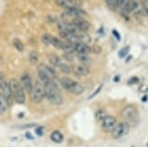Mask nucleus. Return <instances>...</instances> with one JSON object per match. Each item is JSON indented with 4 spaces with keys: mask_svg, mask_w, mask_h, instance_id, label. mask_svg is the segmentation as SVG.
Segmentation results:
<instances>
[{
    "mask_svg": "<svg viewBox=\"0 0 148 147\" xmlns=\"http://www.w3.org/2000/svg\"><path fill=\"white\" fill-rule=\"evenodd\" d=\"M45 86V94H46V98L51 103L52 105L55 106H61L63 104V97L61 95L59 88L57 84L55 83L54 80L47 82Z\"/></svg>",
    "mask_w": 148,
    "mask_h": 147,
    "instance_id": "nucleus-1",
    "label": "nucleus"
},
{
    "mask_svg": "<svg viewBox=\"0 0 148 147\" xmlns=\"http://www.w3.org/2000/svg\"><path fill=\"white\" fill-rule=\"evenodd\" d=\"M8 82H9V87L11 93H12L14 101L19 105L24 104L26 100L25 91L22 88L21 81H18L16 79H11Z\"/></svg>",
    "mask_w": 148,
    "mask_h": 147,
    "instance_id": "nucleus-2",
    "label": "nucleus"
},
{
    "mask_svg": "<svg viewBox=\"0 0 148 147\" xmlns=\"http://www.w3.org/2000/svg\"><path fill=\"white\" fill-rule=\"evenodd\" d=\"M60 84L64 89L74 95H82L84 92V87L80 83L75 81L68 77H62L60 79Z\"/></svg>",
    "mask_w": 148,
    "mask_h": 147,
    "instance_id": "nucleus-3",
    "label": "nucleus"
},
{
    "mask_svg": "<svg viewBox=\"0 0 148 147\" xmlns=\"http://www.w3.org/2000/svg\"><path fill=\"white\" fill-rule=\"evenodd\" d=\"M122 117L129 125H136L139 121V113L138 109L133 105H128L121 110Z\"/></svg>",
    "mask_w": 148,
    "mask_h": 147,
    "instance_id": "nucleus-4",
    "label": "nucleus"
},
{
    "mask_svg": "<svg viewBox=\"0 0 148 147\" xmlns=\"http://www.w3.org/2000/svg\"><path fill=\"white\" fill-rule=\"evenodd\" d=\"M46 98L45 86L41 81H36L33 85L32 91L30 92V99L34 104H40Z\"/></svg>",
    "mask_w": 148,
    "mask_h": 147,
    "instance_id": "nucleus-5",
    "label": "nucleus"
},
{
    "mask_svg": "<svg viewBox=\"0 0 148 147\" xmlns=\"http://www.w3.org/2000/svg\"><path fill=\"white\" fill-rule=\"evenodd\" d=\"M129 133H130V125L126 121H124L116 125V127L114 128L111 135H112V137L114 139H119V138L126 137Z\"/></svg>",
    "mask_w": 148,
    "mask_h": 147,
    "instance_id": "nucleus-6",
    "label": "nucleus"
},
{
    "mask_svg": "<svg viewBox=\"0 0 148 147\" xmlns=\"http://www.w3.org/2000/svg\"><path fill=\"white\" fill-rule=\"evenodd\" d=\"M118 124L117 123V120L115 117L113 116H110L108 115L104 120L102 121V130L103 132L105 133H112V131L114 130V128L116 127V125Z\"/></svg>",
    "mask_w": 148,
    "mask_h": 147,
    "instance_id": "nucleus-7",
    "label": "nucleus"
},
{
    "mask_svg": "<svg viewBox=\"0 0 148 147\" xmlns=\"http://www.w3.org/2000/svg\"><path fill=\"white\" fill-rule=\"evenodd\" d=\"M55 4L65 10L73 9V8H80L82 2L80 0H55Z\"/></svg>",
    "mask_w": 148,
    "mask_h": 147,
    "instance_id": "nucleus-8",
    "label": "nucleus"
},
{
    "mask_svg": "<svg viewBox=\"0 0 148 147\" xmlns=\"http://www.w3.org/2000/svg\"><path fill=\"white\" fill-rule=\"evenodd\" d=\"M73 25H74L76 28L79 30V31H82V32H87L89 29H90V23H88L87 21H85L83 18H76L71 23Z\"/></svg>",
    "mask_w": 148,
    "mask_h": 147,
    "instance_id": "nucleus-9",
    "label": "nucleus"
},
{
    "mask_svg": "<svg viewBox=\"0 0 148 147\" xmlns=\"http://www.w3.org/2000/svg\"><path fill=\"white\" fill-rule=\"evenodd\" d=\"M21 84L22 88H23V90L25 91V92L29 93L32 91V88H33V85H34V83H33V80H32V77H30L29 74H23L21 77Z\"/></svg>",
    "mask_w": 148,
    "mask_h": 147,
    "instance_id": "nucleus-10",
    "label": "nucleus"
},
{
    "mask_svg": "<svg viewBox=\"0 0 148 147\" xmlns=\"http://www.w3.org/2000/svg\"><path fill=\"white\" fill-rule=\"evenodd\" d=\"M38 72L44 74L45 76H47L51 80H55V79H56V73H55V71L53 70V68L51 67V66H49V65H46V64L39 65L38 66Z\"/></svg>",
    "mask_w": 148,
    "mask_h": 147,
    "instance_id": "nucleus-11",
    "label": "nucleus"
},
{
    "mask_svg": "<svg viewBox=\"0 0 148 147\" xmlns=\"http://www.w3.org/2000/svg\"><path fill=\"white\" fill-rule=\"evenodd\" d=\"M72 72L77 77H85L90 73V69H89L85 64L80 63V64H76V65L73 66Z\"/></svg>",
    "mask_w": 148,
    "mask_h": 147,
    "instance_id": "nucleus-12",
    "label": "nucleus"
},
{
    "mask_svg": "<svg viewBox=\"0 0 148 147\" xmlns=\"http://www.w3.org/2000/svg\"><path fill=\"white\" fill-rule=\"evenodd\" d=\"M74 51L79 54H89L91 52V48H89L88 45L83 43H76L73 45Z\"/></svg>",
    "mask_w": 148,
    "mask_h": 147,
    "instance_id": "nucleus-13",
    "label": "nucleus"
},
{
    "mask_svg": "<svg viewBox=\"0 0 148 147\" xmlns=\"http://www.w3.org/2000/svg\"><path fill=\"white\" fill-rule=\"evenodd\" d=\"M130 9L131 12L135 14H142L143 13L142 0H130Z\"/></svg>",
    "mask_w": 148,
    "mask_h": 147,
    "instance_id": "nucleus-14",
    "label": "nucleus"
},
{
    "mask_svg": "<svg viewBox=\"0 0 148 147\" xmlns=\"http://www.w3.org/2000/svg\"><path fill=\"white\" fill-rule=\"evenodd\" d=\"M118 6L120 7V13L123 16H128L131 13L130 0H119Z\"/></svg>",
    "mask_w": 148,
    "mask_h": 147,
    "instance_id": "nucleus-15",
    "label": "nucleus"
},
{
    "mask_svg": "<svg viewBox=\"0 0 148 147\" xmlns=\"http://www.w3.org/2000/svg\"><path fill=\"white\" fill-rule=\"evenodd\" d=\"M51 139L55 143H61L64 139V137L62 135V133L59 131H53L51 135Z\"/></svg>",
    "mask_w": 148,
    "mask_h": 147,
    "instance_id": "nucleus-16",
    "label": "nucleus"
},
{
    "mask_svg": "<svg viewBox=\"0 0 148 147\" xmlns=\"http://www.w3.org/2000/svg\"><path fill=\"white\" fill-rule=\"evenodd\" d=\"M8 107H9V105H8L6 99H5L2 92H0V112H1V114L7 111Z\"/></svg>",
    "mask_w": 148,
    "mask_h": 147,
    "instance_id": "nucleus-17",
    "label": "nucleus"
},
{
    "mask_svg": "<svg viewBox=\"0 0 148 147\" xmlns=\"http://www.w3.org/2000/svg\"><path fill=\"white\" fill-rule=\"evenodd\" d=\"M57 68L59 69L62 73L66 74V75H71V73H72V68L70 67L67 63L63 62V61H61V62L59 63V65H58Z\"/></svg>",
    "mask_w": 148,
    "mask_h": 147,
    "instance_id": "nucleus-18",
    "label": "nucleus"
},
{
    "mask_svg": "<svg viewBox=\"0 0 148 147\" xmlns=\"http://www.w3.org/2000/svg\"><path fill=\"white\" fill-rule=\"evenodd\" d=\"M49 61L53 67H58L59 63L61 62V59L57 56L56 54H49Z\"/></svg>",
    "mask_w": 148,
    "mask_h": 147,
    "instance_id": "nucleus-19",
    "label": "nucleus"
},
{
    "mask_svg": "<svg viewBox=\"0 0 148 147\" xmlns=\"http://www.w3.org/2000/svg\"><path fill=\"white\" fill-rule=\"evenodd\" d=\"M28 60H29V62L31 63L32 65L37 64L38 61H39V53H38V52L36 51H32L29 53Z\"/></svg>",
    "mask_w": 148,
    "mask_h": 147,
    "instance_id": "nucleus-20",
    "label": "nucleus"
},
{
    "mask_svg": "<svg viewBox=\"0 0 148 147\" xmlns=\"http://www.w3.org/2000/svg\"><path fill=\"white\" fill-rule=\"evenodd\" d=\"M107 116H108L107 111H106V109H100L96 111V118L98 121L102 122Z\"/></svg>",
    "mask_w": 148,
    "mask_h": 147,
    "instance_id": "nucleus-21",
    "label": "nucleus"
},
{
    "mask_svg": "<svg viewBox=\"0 0 148 147\" xmlns=\"http://www.w3.org/2000/svg\"><path fill=\"white\" fill-rule=\"evenodd\" d=\"M53 37L54 36H52L51 34H44L42 36V42L45 44V45H51L52 43V40H53Z\"/></svg>",
    "mask_w": 148,
    "mask_h": 147,
    "instance_id": "nucleus-22",
    "label": "nucleus"
},
{
    "mask_svg": "<svg viewBox=\"0 0 148 147\" xmlns=\"http://www.w3.org/2000/svg\"><path fill=\"white\" fill-rule=\"evenodd\" d=\"M77 59H79L82 64H87V63L91 62L90 57L87 54H79L77 53Z\"/></svg>",
    "mask_w": 148,
    "mask_h": 147,
    "instance_id": "nucleus-23",
    "label": "nucleus"
},
{
    "mask_svg": "<svg viewBox=\"0 0 148 147\" xmlns=\"http://www.w3.org/2000/svg\"><path fill=\"white\" fill-rule=\"evenodd\" d=\"M8 85H9V82L6 80V77H5L3 73L0 72V90H2L3 88L8 86Z\"/></svg>",
    "mask_w": 148,
    "mask_h": 147,
    "instance_id": "nucleus-24",
    "label": "nucleus"
},
{
    "mask_svg": "<svg viewBox=\"0 0 148 147\" xmlns=\"http://www.w3.org/2000/svg\"><path fill=\"white\" fill-rule=\"evenodd\" d=\"M13 44H14V46H15V48L18 49V51H23L24 46L21 40H18V39H14Z\"/></svg>",
    "mask_w": 148,
    "mask_h": 147,
    "instance_id": "nucleus-25",
    "label": "nucleus"
},
{
    "mask_svg": "<svg viewBox=\"0 0 148 147\" xmlns=\"http://www.w3.org/2000/svg\"><path fill=\"white\" fill-rule=\"evenodd\" d=\"M106 2H107L108 6L110 7L111 10H115L117 6H118L119 0H106Z\"/></svg>",
    "mask_w": 148,
    "mask_h": 147,
    "instance_id": "nucleus-26",
    "label": "nucleus"
},
{
    "mask_svg": "<svg viewBox=\"0 0 148 147\" xmlns=\"http://www.w3.org/2000/svg\"><path fill=\"white\" fill-rule=\"evenodd\" d=\"M129 49H130L129 46H124L123 49H121V51H119V53H118L119 57L124 58L128 53H129Z\"/></svg>",
    "mask_w": 148,
    "mask_h": 147,
    "instance_id": "nucleus-27",
    "label": "nucleus"
},
{
    "mask_svg": "<svg viewBox=\"0 0 148 147\" xmlns=\"http://www.w3.org/2000/svg\"><path fill=\"white\" fill-rule=\"evenodd\" d=\"M102 88H103V85L101 84V85H100V86H99V87H98V88H97V89H96V90H95V91H94V92H93V93H92V94H91V95H90V96H89V98H88V99H93V98H94V97H95V96H96V95H98V94H99L100 92H101Z\"/></svg>",
    "mask_w": 148,
    "mask_h": 147,
    "instance_id": "nucleus-28",
    "label": "nucleus"
},
{
    "mask_svg": "<svg viewBox=\"0 0 148 147\" xmlns=\"http://www.w3.org/2000/svg\"><path fill=\"white\" fill-rule=\"evenodd\" d=\"M35 133L39 137H42V135H44V127H37V128L35 129Z\"/></svg>",
    "mask_w": 148,
    "mask_h": 147,
    "instance_id": "nucleus-29",
    "label": "nucleus"
},
{
    "mask_svg": "<svg viewBox=\"0 0 148 147\" xmlns=\"http://www.w3.org/2000/svg\"><path fill=\"white\" fill-rule=\"evenodd\" d=\"M138 81H139L138 77H131L129 80H128V84H136V83H138Z\"/></svg>",
    "mask_w": 148,
    "mask_h": 147,
    "instance_id": "nucleus-30",
    "label": "nucleus"
},
{
    "mask_svg": "<svg viewBox=\"0 0 148 147\" xmlns=\"http://www.w3.org/2000/svg\"><path fill=\"white\" fill-rule=\"evenodd\" d=\"M142 5H143V12L148 15V0H144L142 1Z\"/></svg>",
    "mask_w": 148,
    "mask_h": 147,
    "instance_id": "nucleus-31",
    "label": "nucleus"
},
{
    "mask_svg": "<svg viewBox=\"0 0 148 147\" xmlns=\"http://www.w3.org/2000/svg\"><path fill=\"white\" fill-rule=\"evenodd\" d=\"M112 34H113V36H114V37L116 38V40H117V41H120V40H121V37H120L119 33L117 32V30H115V29H114V30H112Z\"/></svg>",
    "mask_w": 148,
    "mask_h": 147,
    "instance_id": "nucleus-32",
    "label": "nucleus"
},
{
    "mask_svg": "<svg viewBox=\"0 0 148 147\" xmlns=\"http://www.w3.org/2000/svg\"><path fill=\"white\" fill-rule=\"evenodd\" d=\"M25 137L26 138H28V139H33V137L32 135H31V134H30V133H26V135H25Z\"/></svg>",
    "mask_w": 148,
    "mask_h": 147,
    "instance_id": "nucleus-33",
    "label": "nucleus"
},
{
    "mask_svg": "<svg viewBox=\"0 0 148 147\" xmlns=\"http://www.w3.org/2000/svg\"><path fill=\"white\" fill-rule=\"evenodd\" d=\"M119 79H120V76H116L115 77H114V81L115 82H118Z\"/></svg>",
    "mask_w": 148,
    "mask_h": 147,
    "instance_id": "nucleus-34",
    "label": "nucleus"
},
{
    "mask_svg": "<svg viewBox=\"0 0 148 147\" xmlns=\"http://www.w3.org/2000/svg\"><path fill=\"white\" fill-rule=\"evenodd\" d=\"M141 101H142V102H146V101H147V96H146V95L143 96V98L141 99Z\"/></svg>",
    "mask_w": 148,
    "mask_h": 147,
    "instance_id": "nucleus-35",
    "label": "nucleus"
},
{
    "mask_svg": "<svg viewBox=\"0 0 148 147\" xmlns=\"http://www.w3.org/2000/svg\"><path fill=\"white\" fill-rule=\"evenodd\" d=\"M147 147H148V142H147Z\"/></svg>",
    "mask_w": 148,
    "mask_h": 147,
    "instance_id": "nucleus-36",
    "label": "nucleus"
},
{
    "mask_svg": "<svg viewBox=\"0 0 148 147\" xmlns=\"http://www.w3.org/2000/svg\"><path fill=\"white\" fill-rule=\"evenodd\" d=\"M0 115H1V112H0Z\"/></svg>",
    "mask_w": 148,
    "mask_h": 147,
    "instance_id": "nucleus-37",
    "label": "nucleus"
},
{
    "mask_svg": "<svg viewBox=\"0 0 148 147\" xmlns=\"http://www.w3.org/2000/svg\"><path fill=\"white\" fill-rule=\"evenodd\" d=\"M132 147H134V146H132Z\"/></svg>",
    "mask_w": 148,
    "mask_h": 147,
    "instance_id": "nucleus-38",
    "label": "nucleus"
}]
</instances>
